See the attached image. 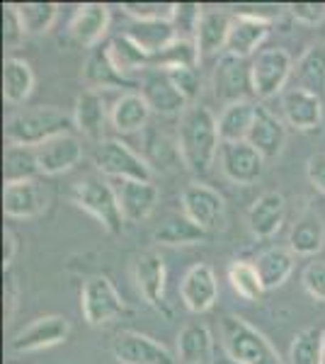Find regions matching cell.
<instances>
[{"label":"cell","mask_w":325,"mask_h":364,"mask_svg":"<svg viewBox=\"0 0 325 364\" xmlns=\"http://www.w3.org/2000/svg\"><path fill=\"white\" fill-rule=\"evenodd\" d=\"M177 146H180L182 163L197 175L209 173L214 158L221 151V136H218V119L209 107L192 105L180 117L177 127Z\"/></svg>","instance_id":"obj_1"},{"label":"cell","mask_w":325,"mask_h":364,"mask_svg":"<svg viewBox=\"0 0 325 364\" xmlns=\"http://www.w3.org/2000/svg\"><path fill=\"white\" fill-rule=\"evenodd\" d=\"M75 119L58 107H29L10 114L5 119V141L8 146H29L37 149L44 141L68 134Z\"/></svg>","instance_id":"obj_2"},{"label":"cell","mask_w":325,"mask_h":364,"mask_svg":"<svg viewBox=\"0 0 325 364\" xmlns=\"http://www.w3.org/2000/svg\"><path fill=\"white\" fill-rule=\"evenodd\" d=\"M221 345L235 364H284L275 345L240 316L221 321Z\"/></svg>","instance_id":"obj_3"},{"label":"cell","mask_w":325,"mask_h":364,"mask_svg":"<svg viewBox=\"0 0 325 364\" xmlns=\"http://www.w3.org/2000/svg\"><path fill=\"white\" fill-rule=\"evenodd\" d=\"M70 199H73L82 211L95 216L107 233H112V236L122 233L124 214L119 207V199H117L114 185H110L107 180L95 178V175L78 180L73 185V190H70Z\"/></svg>","instance_id":"obj_4"},{"label":"cell","mask_w":325,"mask_h":364,"mask_svg":"<svg viewBox=\"0 0 325 364\" xmlns=\"http://www.w3.org/2000/svg\"><path fill=\"white\" fill-rule=\"evenodd\" d=\"M92 163L102 175L119 180H141L151 182L153 168L149 158L139 156L132 146H127L119 139H102L97 141L95 154H92Z\"/></svg>","instance_id":"obj_5"},{"label":"cell","mask_w":325,"mask_h":364,"mask_svg":"<svg viewBox=\"0 0 325 364\" xmlns=\"http://www.w3.org/2000/svg\"><path fill=\"white\" fill-rule=\"evenodd\" d=\"M252 68V90L260 100H270L277 92L284 90L287 80L294 73V61L287 49L282 46H270L260 49L250 61Z\"/></svg>","instance_id":"obj_6"},{"label":"cell","mask_w":325,"mask_h":364,"mask_svg":"<svg viewBox=\"0 0 325 364\" xmlns=\"http://www.w3.org/2000/svg\"><path fill=\"white\" fill-rule=\"evenodd\" d=\"M124 301L114 284L105 274H95L82 284L80 291V311L82 318L90 326H105V323L114 321L117 316L124 314Z\"/></svg>","instance_id":"obj_7"},{"label":"cell","mask_w":325,"mask_h":364,"mask_svg":"<svg viewBox=\"0 0 325 364\" xmlns=\"http://www.w3.org/2000/svg\"><path fill=\"white\" fill-rule=\"evenodd\" d=\"M182 214L190 216L197 226H202L206 233L221 226L223 214H226V199L218 195L211 185L204 182H190L180 195Z\"/></svg>","instance_id":"obj_8"},{"label":"cell","mask_w":325,"mask_h":364,"mask_svg":"<svg viewBox=\"0 0 325 364\" xmlns=\"http://www.w3.org/2000/svg\"><path fill=\"white\" fill-rule=\"evenodd\" d=\"M214 95L223 105L243 102L255 95L252 90V68L247 58L223 54L214 68Z\"/></svg>","instance_id":"obj_9"},{"label":"cell","mask_w":325,"mask_h":364,"mask_svg":"<svg viewBox=\"0 0 325 364\" xmlns=\"http://www.w3.org/2000/svg\"><path fill=\"white\" fill-rule=\"evenodd\" d=\"M68 336H70V323L63 316H41V318H34L10 340V352H17V355L39 352L66 343Z\"/></svg>","instance_id":"obj_10"},{"label":"cell","mask_w":325,"mask_h":364,"mask_svg":"<svg viewBox=\"0 0 325 364\" xmlns=\"http://www.w3.org/2000/svg\"><path fill=\"white\" fill-rule=\"evenodd\" d=\"M218 166L235 185H255L265 173V158L247 141H233V144H221Z\"/></svg>","instance_id":"obj_11"},{"label":"cell","mask_w":325,"mask_h":364,"mask_svg":"<svg viewBox=\"0 0 325 364\" xmlns=\"http://www.w3.org/2000/svg\"><path fill=\"white\" fill-rule=\"evenodd\" d=\"M112 357L119 364H175L173 352L163 343L134 331H124L112 340Z\"/></svg>","instance_id":"obj_12"},{"label":"cell","mask_w":325,"mask_h":364,"mask_svg":"<svg viewBox=\"0 0 325 364\" xmlns=\"http://www.w3.org/2000/svg\"><path fill=\"white\" fill-rule=\"evenodd\" d=\"M180 296L182 304L192 314H206L209 309H214L218 299V282L214 269L206 265V262L192 265L180 282Z\"/></svg>","instance_id":"obj_13"},{"label":"cell","mask_w":325,"mask_h":364,"mask_svg":"<svg viewBox=\"0 0 325 364\" xmlns=\"http://www.w3.org/2000/svg\"><path fill=\"white\" fill-rule=\"evenodd\" d=\"M114 192L119 199V207L124 214V221L129 224H141L156 211L161 192L153 182L141 180H119L114 182Z\"/></svg>","instance_id":"obj_14"},{"label":"cell","mask_w":325,"mask_h":364,"mask_svg":"<svg viewBox=\"0 0 325 364\" xmlns=\"http://www.w3.org/2000/svg\"><path fill=\"white\" fill-rule=\"evenodd\" d=\"M110 29V8L102 3H82L68 25V34L75 44L95 49Z\"/></svg>","instance_id":"obj_15"},{"label":"cell","mask_w":325,"mask_h":364,"mask_svg":"<svg viewBox=\"0 0 325 364\" xmlns=\"http://www.w3.org/2000/svg\"><path fill=\"white\" fill-rule=\"evenodd\" d=\"M247 144L257 151L265 161H272L282 154L287 144V124L279 119L272 109L257 105L255 112V122H252V129L247 134Z\"/></svg>","instance_id":"obj_16"},{"label":"cell","mask_w":325,"mask_h":364,"mask_svg":"<svg viewBox=\"0 0 325 364\" xmlns=\"http://www.w3.org/2000/svg\"><path fill=\"white\" fill-rule=\"evenodd\" d=\"M141 87H144L141 95L146 97V102L151 105V109L158 114H165V117L180 114L182 117L187 112V107H192V105L180 95V90L170 83L168 73L161 68H151L149 73H146L144 85Z\"/></svg>","instance_id":"obj_17"},{"label":"cell","mask_w":325,"mask_h":364,"mask_svg":"<svg viewBox=\"0 0 325 364\" xmlns=\"http://www.w3.org/2000/svg\"><path fill=\"white\" fill-rule=\"evenodd\" d=\"M37 161L39 170L44 175H58L75 168L82 161V146L75 134H61L37 146Z\"/></svg>","instance_id":"obj_18"},{"label":"cell","mask_w":325,"mask_h":364,"mask_svg":"<svg viewBox=\"0 0 325 364\" xmlns=\"http://www.w3.org/2000/svg\"><path fill=\"white\" fill-rule=\"evenodd\" d=\"M46 209V195L37 180L8 182L3 190V211L8 219H37Z\"/></svg>","instance_id":"obj_19"},{"label":"cell","mask_w":325,"mask_h":364,"mask_svg":"<svg viewBox=\"0 0 325 364\" xmlns=\"http://www.w3.org/2000/svg\"><path fill=\"white\" fill-rule=\"evenodd\" d=\"M82 80L90 90L100 92L112 90V87H132V80L127 78V73L117 68L114 58L110 54V44L90 49L85 63H82Z\"/></svg>","instance_id":"obj_20"},{"label":"cell","mask_w":325,"mask_h":364,"mask_svg":"<svg viewBox=\"0 0 325 364\" xmlns=\"http://www.w3.org/2000/svg\"><path fill=\"white\" fill-rule=\"evenodd\" d=\"M282 114H284L287 127L297 132H311L323 119V100L301 87H292L282 97Z\"/></svg>","instance_id":"obj_21"},{"label":"cell","mask_w":325,"mask_h":364,"mask_svg":"<svg viewBox=\"0 0 325 364\" xmlns=\"http://www.w3.org/2000/svg\"><path fill=\"white\" fill-rule=\"evenodd\" d=\"M134 279H136V287H139L141 296H144L153 309H161L165 301V279H168V272H165V260L156 250L141 252V255L136 257Z\"/></svg>","instance_id":"obj_22"},{"label":"cell","mask_w":325,"mask_h":364,"mask_svg":"<svg viewBox=\"0 0 325 364\" xmlns=\"http://www.w3.org/2000/svg\"><path fill=\"white\" fill-rule=\"evenodd\" d=\"M287 199L279 192H265L247 209V228L255 238H272L284 224Z\"/></svg>","instance_id":"obj_23"},{"label":"cell","mask_w":325,"mask_h":364,"mask_svg":"<svg viewBox=\"0 0 325 364\" xmlns=\"http://www.w3.org/2000/svg\"><path fill=\"white\" fill-rule=\"evenodd\" d=\"M272 22L257 20V17H245V15H235L233 27H230L226 51L228 56H238V58H250L257 54L260 44L267 39Z\"/></svg>","instance_id":"obj_24"},{"label":"cell","mask_w":325,"mask_h":364,"mask_svg":"<svg viewBox=\"0 0 325 364\" xmlns=\"http://www.w3.org/2000/svg\"><path fill=\"white\" fill-rule=\"evenodd\" d=\"M233 20L226 10L221 8H204L199 13L197 32H194V42L199 46V54H216V51H226V42Z\"/></svg>","instance_id":"obj_25"},{"label":"cell","mask_w":325,"mask_h":364,"mask_svg":"<svg viewBox=\"0 0 325 364\" xmlns=\"http://www.w3.org/2000/svg\"><path fill=\"white\" fill-rule=\"evenodd\" d=\"M73 119H75V129L85 134L87 139L102 141L105 124H107V105H105L102 92L85 87V90L75 97Z\"/></svg>","instance_id":"obj_26"},{"label":"cell","mask_w":325,"mask_h":364,"mask_svg":"<svg viewBox=\"0 0 325 364\" xmlns=\"http://www.w3.org/2000/svg\"><path fill=\"white\" fill-rule=\"evenodd\" d=\"M214 352V338L206 323H187L177 336V357L182 364H209Z\"/></svg>","instance_id":"obj_27"},{"label":"cell","mask_w":325,"mask_h":364,"mask_svg":"<svg viewBox=\"0 0 325 364\" xmlns=\"http://www.w3.org/2000/svg\"><path fill=\"white\" fill-rule=\"evenodd\" d=\"M151 112H153L151 105L146 102V97L141 95V92H124V95L117 97V102L112 105L110 122L117 132L134 134L149 124Z\"/></svg>","instance_id":"obj_28"},{"label":"cell","mask_w":325,"mask_h":364,"mask_svg":"<svg viewBox=\"0 0 325 364\" xmlns=\"http://www.w3.org/2000/svg\"><path fill=\"white\" fill-rule=\"evenodd\" d=\"M255 112H257V105L252 100L226 105L221 117H218V136H221V144L247 141V134H250L252 122H255Z\"/></svg>","instance_id":"obj_29"},{"label":"cell","mask_w":325,"mask_h":364,"mask_svg":"<svg viewBox=\"0 0 325 364\" xmlns=\"http://www.w3.org/2000/svg\"><path fill=\"white\" fill-rule=\"evenodd\" d=\"M294 80L297 85L306 92H313L318 97H325V46L313 44L304 51V56L299 58L297 68H294Z\"/></svg>","instance_id":"obj_30"},{"label":"cell","mask_w":325,"mask_h":364,"mask_svg":"<svg viewBox=\"0 0 325 364\" xmlns=\"http://www.w3.org/2000/svg\"><path fill=\"white\" fill-rule=\"evenodd\" d=\"M206 238V231L185 214H168L153 231V243L158 245H194Z\"/></svg>","instance_id":"obj_31"},{"label":"cell","mask_w":325,"mask_h":364,"mask_svg":"<svg viewBox=\"0 0 325 364\" xmlns=\"http://www.w3.org/2000/svg\"><path fill=\"white\" fill-rule=\"evenodd\" d=\"M34 90V70L25 58H5L3 63V97L8 105H22Z\"/></svg>","instance_id":"obj_32"},{"label":"cell","mask_w":325,"mask_h":364,"mask_svg":"<svg viewBox=\"0 0 325 364\" xmlns=\"http://www.w3.org/2000/svg\"><path fill=\"white\" fill-rule=\"evenodd\" d=\"M257 274L262 279L265 291L277 289L292 277L294 272V252L289 248H267L257 255L255 260Z\"/></svg>","instance_id":"obj_33"},{"label":"cell","mask_w":325,"mask_h":364,"mask_svg":"<svg viewBox=\"0 0 325 364\" xmlns=\"http://www.w3.org/2000/svg\"><path fill=\"white\" fill-rule=\"evenodd\" d=\"M325 243V224L316 211H306L289 233V250L297 255H316Z\"/></svg>","instance_id":"obj_34"},{"label":"cell","mask_w":325,"mask_h":364,"mask_svg":"<svg viewBox=\"0 0 325 364\" xmlns=\"http://www.w3.org/2000/svg\"><path fill=\"white\" fill-rule=\"evenodd\" d=\"M127 37H132L141 49H146L151 56L161 54L168 44L177 39V29L173 22H139L132 20L124 29Z\"/></svg>","instance_id":"obj_35"},{"label":"cell","mask_w":325,"mask_h":364,"mask_svg":"<svg viewBox=\"0 0 325 364\" xmlns=\"http://www.w3.org/2000/svg\"><path fill=\"white\" fill-rule=\"evenodd\" d=\"M3 163H5L3 166L5 185L8 182L34 180V175L41 173L37 161V149H29V146H5Z\"/></svg>","instance_id":"obj_36"},{"label":"cell","mask_w":325,"mask_h":364,"mask_svg":"<svg viewBox=\"0 0 325 364\" xmlns=\"http://www.w3.org/2000/svg\"><path fill=\"white\" fill-rule=\"evenodd\" d=\"M110 54L114 58L117 68L122 73H129V70H139V68H153V56L146 49H141L139 44L134 42L127 34H117L110 42Z\"/></svg>","instance_id":"obj_37"},{"label":"cell","mask_w":325,"mask_h":364,"mask_svg":"<svg viewBox=\"0 0 325 364\" xmlns=\"http://www.w3.org/2000/svg\"><path fill=\"white\" fill-rule=\"evenodd\" d=\"M228 282L233 287V291L245 301H257L260 296L265 294L262 279L257 274L255 262L247 260H233L228 265Z\"/></svg>","instance_id":"obj_38"},{"label":"cell","mask_w":325,"mask_h":364,"mask_svg":"<svg viewBox=\"0 0 325 364\" xmlns=\"http://www.w3.org/2000/svg\"><path fill=\"white\" fill-rule=\"evenodd\" d=\"M199 46L190 37H177L173 44H168L161 54L153 56V68H175V66H190L197 68L199 61Z\"/></svg>","instance_id":"obj_39"},{"label":"cell","mask_w":325,"mask_h":364,"mask_svg":"<svg viewBox=\"0 0 325 364\" xmlns=\"http://www.w3.org/2000/svg\"><path fill=\"white\" fill-rule=\"evenodd\" d=\"M292 364H321L323 362V328H304L297 333L289 348Z\"/></svg>","instance_id":"obj_40"},{"label":"cell","mask_w":325,"mask_h":364,"mask_svg":"<svg viewBox=\"0 0 325 364\" xmlns=\"http://www.w3.org/2000/svg\"><path fill=\"white\" fill-rule=\"evenodd\" d=\"M17 10H20V17L25 22L27 34L49 32L58 17L56 3H17Z\"/></svg>","instance_id":"obj_41"},{"label":"cell","mask_w":325,"mask_h":364,"mask_svg":"<svg viewBox=\"0 0 325 364\" xmlns=\"http://www.w3.org/2000/svg\"><path fill=\"white\" fill-rule=\"evenodd\" d=\"M122 10L139 22H175L177 3H122Z\"/></svg>","instance_id":"obj_42"},{"label":"cell","mask_w":325,"mask_h":364,"mask_svg":"<svg viewBox=\"0 0 325 364\" xmlns=\"http://www.w3.org/2000/svg\"><path fill=\"white\" fill-rule=\"evenodd\" d=\"M161 70L168 73L170 83L180 90V95L190 105H194V100L202 92V75H199V70L190 66H175V68H161Z\"/></svg>","instance_id":"obj_43"},{"label":"cell","mask_w":325,"mask_h":364,"mask_svg":"<svg viewBox=\"0 0 325 364\" xmlns=\"http://www.w3.org/2000/svg\"><path fill=\"white\" fill-rule=\"evenodd\" d=\"M27 37L25 22L20 17L17 3H5L3 5V44L5 49H17Z\"/></svg>","instance_id":"obj_44"},{"label":"cell","mask_w":325,"mask_h":364,"mask_svg":"<svg viewBox=\"0 0 325 364\" xmlns=\"http://www.w3.org/2000/svg\"><path fill=\"white\" fill-rule=\"evenodd\" d=\"M301 282H304V289L316 301H325V260L309 262L304 274H301Z\"/></svg>","instance_id":"obj_45"},{"label":"cell","mask_w":325,"mask_h":364,"mask_svg":"<svg viewBox=\"0 0 325 364\" xmlns=\"http://www.w3.org/2000/svg\"><path fill=\"white\" fill-rule=\"evenodd\" d=\"M287 10L301 25H318L325 17V3H289Z\"/></svg>","instance_id":"obj_46"},{"label":"cell","mask_w":325,"mask_h":364,"mask_svg":"<svg viewBox=\"0 0 325 364\" xmlns=\"http://www.w3.org/2000/svg\"><path fill=\"white\" fill-rule=\"evenodd\" d=\"M5 284H3V299H5V323H10L13 321V316H15V311L17 306H20V284H17V279H15V274L10 272H5Z\"/></svg>","instance_id":"obj_47"},{"label":"cell","mask_w":325,"mask_h":364,"mask_svg":"<svg viewBox=\"0 0 325 364\" xmlns=\"http://www.w3.org/2000/svg\"><path fill=\"white\" fill-rule=\"evenodd\" d=\"M306 175H309L311 185L325 195V151H321V154H313L309 158V163H306Z\"/></svg>","instance_id":"obj_48"},{"label":"cell","mask_w":325,"mask_h":364,"mask_svg":"<svg viewBox=\"0 0 325 364\" xmlns=\"http://www.w3.org/2000/svg\"><path fill=\"white\" fill-rule=\"evenodd\" d=\"M17 236L10 228H5L3 231V269H10V265H13L15 255H17Z\"/></svg>","instance_id":"obj_49"},{"label":"cell","mask_w":325,"mask_h":364,"mask_svg":"<svg viewBox=\"0 0 325 364\" xmlns=\"http://www.w3.org/2000/svg\"><path fill=\"white\" fill-rule=\"evenodd\" d=\"M321 364H325V328H323V362Z\"/></svg>","instance_id":"obj_50"}]
</instances>
